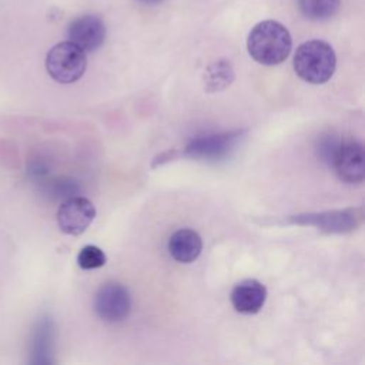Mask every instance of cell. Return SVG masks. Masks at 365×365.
Wrapping results in <instances>:
<instances>
[{
    "label": "cell",
    "mask_w": 365,
    "mask_h": 365,
    "mask_svg": "<svg viewBox=\"0 0 365 365\" xmlns=\"http://www.w3.org/2000/svg\"><path fill=\"white\" fill-rule=\"evenodd\" d=\"M133 307L130 291L118 282H106L94 297V311L106 322L124 321Z\"/></svg>",
    "instance_id": "6"
},
{
    "label": "cell",
    "mask_w": 365,
    "mask_h": 365,
    "mask_svg": "<svg viewBox=\"0 0 365 365\" xmlns=\"http://www.w3.org/2000/svg\"><path fill=\"white\" fill-rule=\"evenodd\" d=\"M51 346H53V327L50 319L43 318L38 321L33 338V362L47 364L51 362Z\"/></svg>",
    "instance_id": "12"
},
{
    "label": "cell",
    "mask_w": 365,
    "mask_h": 365,
    "mask_svg": "<svg viewBox=\"0 0 365 365\" xmlns=\"http://www.w3.org/2000/svg\"><path fill=\"white\" fill-rule=\"evenodd\" d=\"M137 1H140V3H143V4L151 6V4H158V3H161L163 0H137Z\"/></svg>",
    "instance_id": "17"
},
{
    "label": "cell",
    "mask_w": 365,
    "mask_h": 365,
    "mask_svg": "<svg viewBox=\"0 0 365 365\" xmlns=\"http://www.w3.org/2000/svg\"><path fill=\"white\" fill-rule=\"evenodd\" d=\"M170 255L182 264L194 262L202 250V240L200 234L191 228L177 230L167 244Z\"/></svg>",
    "instance_id": "11"
},
{
    "label": "cell",
    "mask_w": 365,
    "mask_h": 365,
    "mask_svg": "<svg viewBox=\"0 0 365 365\" xmlns=\"http://www.w3.org/2000/svg\"><path fill=\"white\" fill-rule=\"evenodd\" d=\"M341 0H298L301 13L314 21L331 19L339 9Z\"/></svg>",
    "instance_id": "13"
},
{
    "label": "cell",
    "mask_w": 365,
    "mask_h": 365,
    "mask_svg": "<svg viewBox=\"0 0 365 365\" xmlns=\"http://www.w3.org/2000/svg\"><path fill=\"white\" fill-rule=\"evenodd\" d=\"M267 299V288L257 279H244L231 291V304L240 314L252 315L261 311Z\"/></svg>",
    "instance_id": "10"
},
{
    "label": "cell",
    "mask_w": 365,
    "mask_h": 365,
    "mask_svg": "<svg viewBox=\"0 0 365 365\" xmlns=\"http://www.w3.org/2000/svg\"><path fill=\"white\" fill-rule=\"evenodd\" d=\"M331 165L336 175L349 184H358L364 181V145L356 140L341 141Z\"/></svg>",
    "instance_id": "8"
},
{
    "label": "cell",
    "mask_w": 365,
    "mask_h": 365,
    "mask_svg": "<svg viewBox=\"0 0 365 365\" xmlns=\"http://www.w3.org/2000/svg\"><path fill=\"white\" fill-rule=\"evenodd\" d=\"M292 64L299 78L311 84H322L334 76L336 57L328 43L309 40L297 48Z\"/></svg>",
    "instance_id": "2"
},
{
    "label": "cell",
    "mask_w": 365,
    "mask_h": 365,
    "mask_svg": "<svg viewBox=\"0 0 365 365\" xmlns=\"http://www.w3.org/2000/svg\"><path fill=\"white\" fill-rule=\"evenodd\" d=\"M107 258L101 248L97 245H86L77 255V264L83 269H96L106 264Z\"/></svg>",
    "instance_id": "15"
},
{
    "label": "cell",
    "mask_w": 365,
    "mask_h": 365,
    "mask_svg": "<svg viewBox=\"0 0 365 365\" xmlns=\"http://www.w3.org/2000/svg\"><path fill=\"white\" fill-rule=\"evenodd\" d=\"M68 41L74 43L84 51L97 50L106 38V26L94 14H84L74 19L67 27Z\"/></svg>",
    "instance_id": "9"
},
{
    "label": "cell",
    "mask_w": 365,
    "mask_h": 365,
    "mask_svg": "<svg viewBox=\"0 0 365 365\" xmlns=\"http://www.w3.org/2000/svg\"><path fill=\"white\" fill-rule=\"evenodd\" d=\"M244 131H224V133H212L204 134L192 138L188 145L184 148L181 155L194 158V160H205V161H217L227 157L241 140ZM178 154V155H180Z\"/></svg>",
    "instance_id": "5"
},
{
    "label": "cell",
    "mask_w": 365,
    "mask_h": 365,
    "mask_svg": "<svg viewBox=\"0 0 365 365\" xmlns=\"http://www.w3.org/2000/svg\"><path fill=\"white\" fill-rule=\"evenodd\" d=\"M289 31L278 21L265 20L258 23L248 34L247 48L250 56L259 64L275 66L282 63L291 51Z\"/></svg>",
    "instance_id": "1"
},
{
    "label": "cell",
    "mask_w": 365,
    "mask_h": 365,
    "mask_svg": "<svg viewBox=\"0 0 365 365\" xmlns=\"http://www.w3.org/2000/svg\"><path fill=\"white\" fill-rule=\"evenodd\" d=\"M341 144V140L335 138L334 135H325L322 137L319 141H318V145H317V151H318V157H321L322 161L328 163L331 165L332 163V158L338 150Z\"/></svg>",
    "instance_id": "16"
},
{
    "label": "cell",
    "mask_w": 365,
    "mask_h": 365,
    "mask_svg": "<svg viewBox=\"0 0 365 365\" xmlns=\"http://www.w3.org/2000/svg\"><path fill=\"white\" fill-rule=\"evenodd\" d=\"M232 70L227 61H218L207 68L205 88L210 91H218L227 87L232 81Z\"/></svg>",
    "instance_id": "14"
},
{
    "label": "cell",
    "mask_w": 365,
    "mask_h": 365,
    "mask_svg": "<svg viewBox=\"0 0 365 365\" xmlns=\"http://www.w3.org/2000/svg\"><path fill=\"white\" fill-rule=\"evenodd\" d=\"M362 208H345L332 210L324 212H308L288 217L289 224L297 225H312L325 232H349L361 225L362 222Z\"/></svg>",
    "instance_id": "4"
},
{
    "label": "cell",
    "mask_w": 365,
    "mask_h": 365,
    "mask_svg": "<svg viewBox=\"0 0 365 365\" xmlns=\"http://www.w3.org/2000/svg\"><path fill=\"white\" fill-rule=\"evenodd\" d=\"M87 67L86 51L71 41H61L53 46L46 56L48 76L61 84L80 80Z\"/></svg>",
    "instance_id": "3"
},
{
    "label": "cell",
    "mask_w": 365,
    "mask_h": 365,
    "mask_svg": "<svg viewBox=\"0 0 365 365\" xmlns=\"http://www.w3.org/2000/svg\"><path fill=\"white\" fill-rule=\"evenodd\" d=\"M96 217L94 204L86 197H71L61 202L57 211V225L68 235L83 234Z\"/></svg>",
    "instance_id": "7"
}]
</instances>
